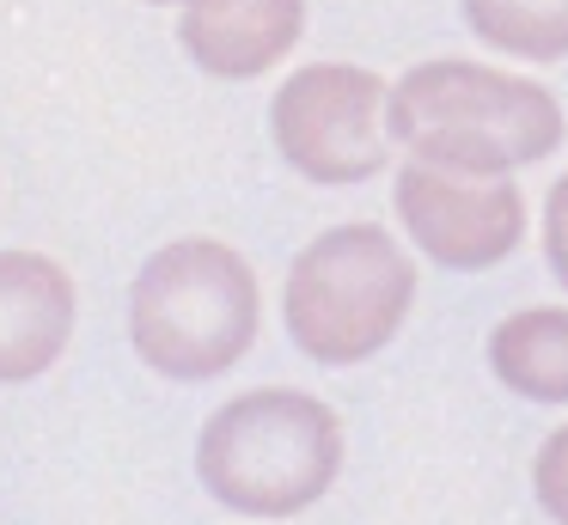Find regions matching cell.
<instances>
[{
    "instance_id": "obj_6",
    "label": "cell",
    "mask_w": 568,
    "mask_h": 525,
    "mask_svg": "<svg viewBox=\"0 0 568 525\" xmlns=\"http://www.w3.org/2000/svg\"><path fill=\"white\" fill-rule=\"evenodd\" d=\"M397 220L440 269H495L526 239V195L514 178H458L434 165L397 171Z\"/></svg>"
},
{
    "instance_id": "obj_10",
    "label": "cell",
    "mask_w": 568,
    "mask_h": 525,
    "mask_svg": "<svg viewBox=\"0 0 568 525\" xmlns=\"http://www.w3.org/2000/svg\"><path fill=\"white\" fill-rule=\"evenodd\" d=\"M465 24L483 43L507 49L526 61H562L568 55V0L550 7H526V0H470Z\"/></svg>"
},
{
    "instance_id": "obj_4",
    "label": "cell",
    "mask_w": 568,
    "mask_h": 525,
    "mask_svg": "<svg viewBox=\"0 0 568 525\" xmlns=\"http://www.w3.org/2000/svg\"><path fill=\"white\" fill-rule=\"evenodd\" d=\"M416 300V263L385 226H331L287 269V336L324 366H355L404 330Z\"/></svg>"
},
{
    "instance_id": "obj_8",
    "label": "cell",
    "mask_w": 568,
    "mask_h": 525,
    "mask_svg": "<svg viewBox=\"0 0 568 525\" xmlns=\"http://www.w3.org/2000/svg\"><path fill=\"white\" fill-rule=\"evenodd\" d=\"M306 31V7L294 0H202L184 7L178 37H184L190 61L221 80H251V73H270L287 49Z\"/></svg>"
},
{
    "instance_id": "obj_11",
    "label": "cell",
    "mask_w": 568,
    "mask_h": 525,
    "mask_svg": "<svg viewBox=\"0 0 568 525\" xmlns=\"http://www.w3.org/2000/svg\"><path fill=\"white\" fill-rule=\"evenodd\" d=\"M531 488H538V507L550 513L556 525H568V422L538 446V458H531Z\"/></svg>"
},
{
    "instance_id": "obj_7",
    "label": "cell",
    "mask_w": 568,
    "mask_h": 525,
    "mask_svg": "<svg viewBox=\"0 0 568 525\" xmlns=\"http://www.w3.org/2000/svg\"><path fill=\"white\" fill-rule=\"evenodd\" d=\"M74 336V281L43 251H0V385L50 373Z\"/></svg>"
},
{
    "instance_id": "obj_9",
    "label": "cell",
    "mask_w": 568,
    "mask_h": 525,
    "mask_svg": "<svg viewBox=\"0 0 568 525\" xmlns=\"http://www.w3.org/2000/svg\"><path fill=\"white\" fill-rule=\"evenodd\" d=\"M489 366L514 397L568 403V305H526L489 330Z\"/></svg>"
},
{
    "instance_id": "obj_3",
    "label": "cell",
    "mask_w": 568,
    "mask_h": 525,
    "mask_svg": "<svg viewBox=\"0 0 568 525\" xmlns=\"http://www.w3.org/2000/svg\"><path fill=\"white\" fill-rule=\"evenodd\" d=\"M257 275L221 239H172L129 287V342L165 378H221L257 342Z\"/></svg>"
},
{
    "instance_id": "obj_5",
    "label": "cell",
    "mask_w": 568,
    "mask_h": 525,
    "mask_svg": "<svg viewBox=\"0 0 568 525\" xmlns=\"http://www.w3.org/2000/svg\"><path fill=\"white\" fill-rule=\"evenodd\" d=\"M385 98H392V85L373 68H355V61H306V68L287 73L270 104L275 147L312 183H367L392 159Z\"/></svg>"
},
{
    "instance_id": "obj_2",
    "label": "cell",
    "mask_w": 568,
    "mask_h": 525,
    "mask_svg": "<svg viewBox=\"0 0 568 525\" xmlns=\"http://www.w3.org/2000/svg\"><path fill=\"white\" fill-rule=\"evenodd\" d=\"M343 471V422L324 397L257 385L226 397L196 434V476L221 507L287 519L331 495Z\"/></svg>"
},
{
    "instance_id": "obj_12",
    "label": "cell",
    "mask_w": 568,
    "mask_h": 525,
    "mask_svg": "<svg viewBox=\"0 0 568 525\" xmlns=\"http://www.w3.org/2000/svg\"><path fill=\"white\" fill-rule=\"evenodd\" d=\"M544 256H550L556 281L568 287V171L550 183V195H544Z\"/></svg>"
},
{
    "instance_id": "obj_1",
    "label": "cell",
    "mask_w": 568,
    "mask_h": 525,
    "mask_svg": "<svg viewBox=\"0 0 568 525\" xmlns=\"http://www.w3.org/2000/svg\"><path fill=\"white\" fill-rule=\"evenodd\" d=\"M385 134L409 147V165L507 178L556 153L562 104L526 73L483 68V61H422L385 98Z\"/></svg>"
}]
</instances>
